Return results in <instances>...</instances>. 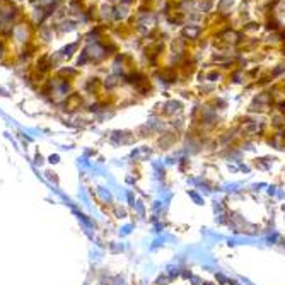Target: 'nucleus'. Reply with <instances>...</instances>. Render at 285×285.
<instances>
[{"label":"nucleus","instance_id":"obj_18","mask_svg":"<svg viewBox=\"0 0 285 285\" xmlns=\"http://www.w3.org/2000/svg\"><path fill=\"white\" fill-rule=\"evenodd\" d=\"M135 210L138 212V215H140V217H143V215H145V207H143V203L140 201V200H138V201H135Z\"/></svg>","mask_w":285,"mask_h":285},{"label":"nucleus","instance_id":"obj_10","mask_svg":"<svg viewBox=\"0 0 285 285\" xmlns=\"http://www.w3.org/2000/svg\"><path fill=\"white\" fill-rule=\"evenodd\" d=\"M241 188H242L241 183H229V185L222 186V191H225V193H239Z\"/></svg>","mask_w":285,"mask_h":285},{"label":"nucleus","instance_id":"obj_15","mask_svg":"<svg viewBox=\"0 0 285 285\" xmlns=\"http://www.w3.org/2000/svg\"><path fill=\"white\" fill-rule=\"evenodd\" d=\"M215 280H217V285H229L231 278L225 273H222V271H215Z\"/></svg>","mask_w":285,"mask_h":285},{"label":"nucleus","instance_id":"obj_33","mask_svg":"<svg viewBox=\"0 0 285 285\" xmlns=\"http://www.w3.org/2000/svg\"><path fill=\"white\" fill-rule=\"evenodd\" d=\"M12 2H14V4H15V2H24V0H12Z\"/></svg>","mask_w":285,"mask_h":285},{"label":"nucleus","instance_id":"obj_27","mask_svg":"<svg viewBox=\"0 0 285 285\" xmlns=\"http://www.w3.org/2000/svg\"><path fill=\"white\" fill-rule=\"evenodd\" d=\"M229 4H232V0H222V2H220V7H222V9H225Z\"/></svg>","mask_w":285,"mask_h":285},{"label":"nucleus","instance_id":"obj_26","mask_svg":"<svg viewBox=\"0 0 285 285\" xmlns=\"http://www.w3.org/2000/svg\"><path fill=\"white\" fill-rule=\"evenodd\" d=\"M275 196H277V198H280V200H283V198H285V191H283V190H278Z\"/></svg>","mask_w":285,"mask_h":285},{"label":"nucleus","instance_id":"obj_32","mask_svg":"<svg viewBox=\"0 0 285 285\" xmlns=\"http://www.w3.org/2000/svg\"><path fill=\"white\" fill-rule=\"evenodd\" d=\"M108 2H110V4H113V2H118V0H108Z\"/></svg>","mask_w":285,"mask_h":285},{"label":"nucleus","instance_id":"obj_11","mask_svg":"<svg viewBox=\"0 0 285 285\" xmlns=\"http://www.w3.org/2000/svg\"><path fill=\"white\" fill-rule=\"evenodd\" d=\"M103 84H104L106 89H114V87H116V86L120 84L118 75H108V77L104 79V82H103Z\"/></svg>","mask_w":285,"mask_h":285},{"label":"nucleus","instance_id":"obj_24","mask_svg":"<svg viewBox=\"0 0 285 285\" xmlns=\"http://www.w3.org/2000/svg\"><path fill=\"white\" fill-rule=\"evenodd\" d=\"M162 231H164V224L157 222L156 225H154V232H162Z\"/></svg>","mask_w":285,"mask_h":285},{"label":"nucleus","instance_id":"obj_13","mask_svg":"<svg viewBox=\"0 0 285 285\" xmlns=\"http://www.w3.org/2000/svg\"><path fill=\"white\" fill-rule=\"evenodd\" d=\"M280 234L277 232V231H271V234H268L265 238V241L268 242V244H280Z\"/></svg>","mask_w":285,"mask_h":285},{"label":"nucleus","instance_id":"obj_7","mask_svg":"<svg viewBox=\"0 0 285 285\" xmlns=\"http://www.w3.org/2000/svg\"><path fill=\"white\" fill-rule=\"evenodd\" d=\"M126 14H128V7H126V5H120V7H116V9H113V19L114 21L125 19Z\"/></svg>","mask_w":285,"mask_h":285},{"label":"nucleus","instance_id":"obj_29","mask_svg":"<svg viewBox=\"0 0 285 285\" xmlns=\"http://www.w3.org/2000/svg\"><path fill=\"white\" fill-rule=\"evenodd\" d=\"M201 285H217V283H214V282H203Z\"/></svg>","mask_w":285,"mask_h":285},{"label":"nucleus","instance_id":"obj_30","mask_svg":"<svg viewBox=\"0 0 285 285\" xmlns=\"http://www.w3.org/2000/svg\"><path fill=\"white\" fill-rule=\"evenodd\" d=\"M121 2H123V5H128L130 2H132V0H121Z\"/></svg>","mask_w":285,"mask_h":285},{"label":"nucleus","instance_id":"obj_19","mask_svg":"<svg viewBox=\"0 0 285 285\" xmlns=\"http://www.w3.org/2000/svg\"><path fill=\"white\" fill-rule=\"evenodd\" d=\"M191 277H193V273H191V270H188V268H183V270H181V275H179V278H183V280H190Z\"/></svg>","mask_w":285,"mask_h":285},{"label":"nucleus","instance_id":"obj_14","mask_svg":"<svg viewBox=\"0 0 285 285\" xmlns=\"http://www.w3.org/2000/svg\"><path fill=\"white\" fill-rule=\"evenodd\" d=\"M89 63V57H87L86 50H82V51H79V55H77V65L75 67H84Z\"/></svg>","mask_w":285,"mask_h":285},{"label":"nucleus","instance_id":"obj_21","mask_svg":"<svg viewBox=\"0 0 285 285\" xmlns=\"http://www.w3.org/2000/svg\"><path fill=\"white\" fill-rule=\"evenodd\" d=\"M114 210H116V217H118V219H125V217H126L125 208H121V207H114Z\"/></svg>","mask_w":285,"mask_h":285},{"label":"nucleus","instance_id":"obj_12","mask_svg":"<svg viewBox=\"0 0 285 285\" xmlns=\"http://www.w3.org/2000/svg\"><path fill=\"white\" fill-rule=\"evenodd\" d=\"M188 196H190V198L193 200L196 205H205V198L200 195L196 190H188Z\"/></svg>","mask_w":285,"mask_h":285},{"label":"nucleus","instance_id":"obj_4","mask_svg":"<svg viewBox=\"0 0 285 285\" xmlns=\"http://www.w3.org/2000/svg\"><path fill=\"white\" fill-rule=\"evenodd\" d=\"M244 132L247 135H258V133L263 132V123H258V121H247V125L244 126Z\"/></svg>","mask_w":285,"mask_h":285},{"label":"nucleus","instance_id":"obj_2","mask_svg":"<svg viewBox=\"0 0 285 285\" xmlns=\"http://www.w3.org/2000/svg\"><path fill=\"white\" fill-rule=\"evenodd\" d=\"M138 31L140 33H147V31H150V29L156 26V15H149V14H145V15H142L140 17V21H138Z\"/></svg>","mask_w":285,"mask_h":285},{"label":"nucleus","instance_id":"obj_16","mask_svg":"<svg viewBox=\"0 0 285 285\" xmlns=\"http://www.w3.org/2000/svg\"><path fill=\"white\" fill-rule=\"evenodd\" d=\"M222 38L225 39V41H229V43H236V41L239 39V34L234 33V31H227V33L222 34Z\"/></svg>","mask_w":285,"mask_h":285},{"label":"nucleus","instance_id":"obj_31","mask_svg":"<svg viewBox=\"0 0 285 285\" xmlns=\"http://www.w3.org/2000/svg\"><path fill=\"white\" fill-rule=\"evenodd\" d=\"M280 246H283V247H285V239H280Z\"/></svg>","mask_w":285,"mask_h":285},{"label":"nucleus","instance_id":"obj_6","mask_svg":"<svg viewBox=\"0 0 285 285\" xmlns=\"http://www.w3.org/2000/svg\"><path fill=\"white\" fill-rule=\"evenodd\" d=\"M181 270H183V268H181L179 265H178V263H176V265H169L166 268V271H164V273H166L167 277H169V278H171V282L174 280V278H179V275H181Z\"/></svg>","mask_w":285,"mask_h":285},{"label":"nucleus","instance_id":"obj_28","mask_svg":"<svg viewBox=\"0 0 285 285\" xmlns=\"http://www.w3.org/2000/svg\"><path fill=\"white\" fill-rule=\"evenodd\" d=\"M208 79H210V80H215V79H219V75L214 72V74H210V75H208Z\"/></svg>","mask_w":285,"mask_h":285},{"label":"nucleus","instance_id":"obj_17","mask_svg":"<svg viewBox=\"0 0 285 285\" xmlns=\"http://www.w3.org/2000/svg\"><path fill=\"white\" fill-rule=\"evenodd\" d=\"M169 283H171V278H169L166 273L159 275L157 277V280H156V285H169Z\"/></svg>","mask_w":285,"mask_h":285},{"label":"nucleus","instance_id":"obj_22","mask_svg":"<svg viewBox=\"0 0 285 285\" xmlns=\"http://www.w3.org/2000/svg\"><path fill=\"white\" fill-rule=\"evenodd\" d=\"M201 283H203V280H201L198 275H193L190 278V285H201Z\"/></svg>","mask_w":285,"mask_h":285},{"label":"nucleus","instance_id":"obj_1","mask_svg":"<svg viewBox=\"0 0 285 285\" xmlns=\"http://www.w3.org/2000/svg\"><path fill=\"white\" fill-rule=\"evenodd\" d=\"M86 53L87 57H89V62H101V60H104L108 57V51H106V46H103L101 43H90V44H86Z\"/></svg>","mask_w":285,"mask_h":285},{"label":"nucleus","instance_id":"obj_25","mask_svg":"<svg viewBox=\"0 0 285 285\" xmlns=\"http://www.w3.org/2000/svg\"><path fill=\"white\" fill-rule=\"evenodd\" d=\"M239 171H242V172H249V171H251V167H249V166H246V164H242V162H241V164H239Z\"/></svg>","mask_w":285,"mask_h":285},{"label":"nucleus","instance_id":"obj_8","mask_svg":"<svg viewBox=\"0 0 285 285\" xmlns=\"http://www.w3.org/2000/svg\"><path fill=\"white\" fill-rule=\"evenodd\" d=\"M9 57V39H0V63H4Z\"/></svg>","mask_w":285,"mask_h":285},{"label":"nucleus","instance_id":"obj_23","mask_svg":"<svg viewBox=\"0 0 285 285\" xmlns=\"http://www.w3.org/2000/svg\"><path fill=\"white\" fill-rule=\"evenodd\" d=\"M266 186H268L266 183H256V185L251 186V190H253V191H260L261 188H266Z\"/></svg>","mask_w":285,"mask_h":285},{"label":"nucleus","instance_id":"obj_5","mask_svg":"<svg viewBox=\"0 0 285 285\" xmlns=\"http://www.w3.org/2000/svg\"><path fill=\"white\" fill-rule=\"evenodd\" d=\"M181 103L179 101H167L166 104H164V113L166 114H176L181 111Z\"/></svg>","mask_w":285,"mask_h":285},{"label":"nucleus","instance_id":"obj_3","mask_svg":"<svg viewBox=\"0 0 285 285\" xmlns=\"http://www.w3.org/2000/svg\"><path fill=\"white\" fill-rule=\"evenodd\" d=\"M58 77H62V79H65V80H72L74 77H77V74H79V70H77L75 67H68V65H62L58 67L57 72H55Z\"/></svg>","mask_w":285,"mask_h":285},{"label":"nucleus","instance_id":"obj_20","mask_svg":"<svg viewBox=\"0 0 285 285\" xmlns=\"http://www.w3.org/2000/svg\"><path fill=\"white\" fill-rule=\"evenodd\" d=\"M268 190H266V193H268V196H275L277 191H278V188H277V185H268L266 186Z\"/></svg>","mask_w":285,"mask_h":285},{"label":"nucleus","instance_id":"obj_9","mask_svg":"<svg viewBox=\"0 0 285 285\" xmlns=\"http://www.w3.org/2000/svg\"><path fill=\"white\" fill-rule=\"evenodd\" d=\"M198 34H200V29L196 26H190V28L183 29V36H186V38H190V39L198 38Z\"/></svg>","mask_w":285,"mask_h":285}]
</instances>
